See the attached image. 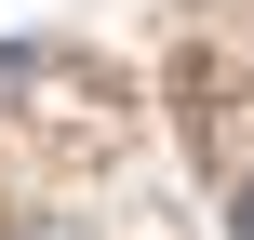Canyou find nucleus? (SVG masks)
Masks as SVG:
<instances>
[{"instance_id": "obj_1", "label": "nucleus", "mask_w": 254, "mask_h": 240, "mask_svg": "<svg viewBox=\"0 0 254 240\" xmlns=\"http://www.w3.org/2000/svg\"><path fill=\"white\" fill-rule=\"evenodd\" d=\"M228 240H254V160H241V187H228Z\"/></svg>"}]
</instances>
